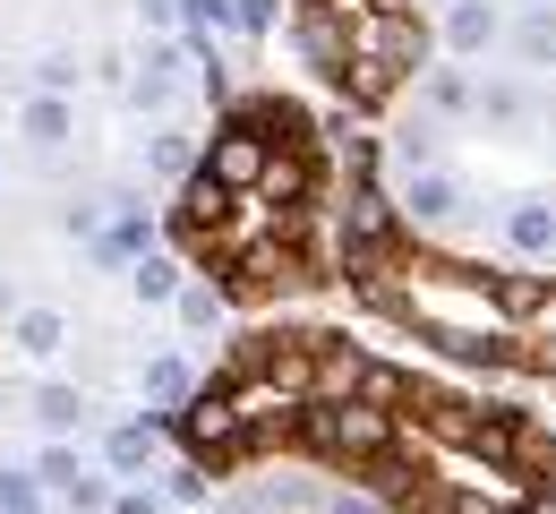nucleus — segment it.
<instances>
[{"label":"nucleus","mask_w":556,"mask_h":514,"mask_svg":"<svg viewBox=\"0 0 556 514\" xmlns=\"http://www.w3.org/2000/svg\"><path fill=\"white\" fill-rule=\"evenodd\" d=\"M351 292L368 300L377 317H394L403 335H419L428 352L463 368H522V343H514V317L496 300V275L463 266V258H428V249H386L377 266L343 275Z\"/></svg>","instance_id":"nucleus-1"},{"label":"nucleus","mask_w":556,"mask_h":514,"mask_svg":"<svg viewBox=\"0 0 556 514\" xmlns=\"http://www.w3.org/2000/svg\"><path fill=\"white\" fill-rule=\"evenodd\" d=\"M428 61V17H419V0H377L368 17H359V35H351V112H377V103H394V86Z\"/></svg>","instance_id":"nucleus-2"},{"label":"nucleus","mask_w":556,"mask_h":514,"mask_svg":"<svg viewBox=\"0 0 556 514\" xmlns=\"http://www.w3.org/2000/svg\"><path fill=\"white\" fill-rule=\"evenodd\" d=\"M300 446L334 472H377L394 446H403V421L377 403V394H351V403H308L300 421Z\"/></svg>","instance_id":"nucleus-3"},{"label":"nucleus","mask_w":556,"mask_h":514,"mask_svg":"<svg viewBox=\"0 0 556 514\" xmlns=\"http://www.w3.org/2000/svg\"><path fill=\"white\" fill-rule=\"evenodd\" d=\"M266 172H275V138L231 103V112H223V129H214L206 180H214V189H231V198H257V189H266Z\"/></svg>","instance_id":"nucleus-4"},{"label":"nucleus","mask_w":556,"mask_h":514,"mask_svg":"<svg viewBox=\"0 0 556 514\" xmlns=\"http://www.w3.org/2000/svg\"><path fill=\"white\" fill-rule=\"evenodd\" d=\"M496 300L514 317L522 368H556V275H496Z\"/></svg>","instance_id":"nucleus-5"},{"label":"nucleus","mask_w":556,"mask_h":514,"mask_svg":"<svg viewBox=\"0 0 556 514\" xmlns=\"http://www.w3.org/2000/svg\"><path fill=\"white\" fill-rule=\"evenodd\" d=\"M454 206H463V189H454L445 172H412V189H403V223H412V231L454 223Z\"/></svg>","instance_id":"nucleus-6"},{"label":"nucleus","mask_w":556,"mask_h":514,"mask_svg":"<svg viewBox=\"0 0 556 514\" xmlns=\"http://www.w3.org/2000/svg\"><path fill=\"white\" fill-rule=\"evenodd\" d=\"M505 240H514L522 258H548V249H556V206H540V198L505 206Z\"/></svg>","instance_id":"nucleus-7"},{"label":"nucleus","mask_w":556,"mask_h":514,"mask_svg":"<svg viewBox=\"0 0 556 514\" xmlns=\"http://www.w3.org/2000/svg\"><path fill=\"white\" fill-rule=\"evenodd\" d=\"M445 43H454V52H488V43H496V9H488V0H454Z\"/></svg>","instance_id":"nucleus-8"},{"label":"nucleus","mask_w":556,"mask_h":514,"mask_svg":"<svg viewBox=\"0 0 556 514\" xmlns=\"http://www.w3.org/2000/svg\"><path fill=\"white\" fill-rule=\"evenodd\" d=\"M26 138H35V147H61V138H70V95H35V103H26Z\"/></svg>","instance_id":"nucleus-9"},{"label":"nucleus","mask_w":556,"mask_h":514,"mask_svg":"<svg viewBox=\"0 0 556 514\" xmlns=\"http://www.w3.org/2000/svg\"><path fill=\"white\" fill-rule=\"evenodd\" d=\"M103 454H112V472H146V463H154V429H146V421H121Z\"/></svg>","instance_id":"nucleus-10"},{"label":"nucleus","mask_w":556,"mask_h":514,"mask_svg":"<svg viewBox=\"0 0 556 514\" xmlns=\"http://www.w3.org/2000/svg\"><path fill=\"white\" fill-rule=\"evenodd\" d=\"M146 163H154V172H172V180H198V154H189L180 129H154V138H146Z\"/></svg>","instance_id":"nucleus-11"},{"label":"nucleus","mask_w":556,"mask_h":514,"mask_svg":"<svg viewBox=\"0 0 556 514\" xmlns=\"http://www.w3.org/2000/svg\"><path fill=\"white\" fill-rule=\"evenodd\" d=\"M61 335H70V326H61V309H26V317H17V352H35V361H43V352H61Z\"/></svg>","instance_id":"nucleus-12"},{"label":"nucleus","mask_w":556,"mask_h":514,"mask_svg":"<svg viewBox=\"0 0 556 514\" xmlns=\"http://www.w3.org/2000/svg\"><path fill=\"white\" fill-rule=\"evenodd\" d=\"M129 284H138V300H180V292H189L172 258H138V266H129Z\"/></svg>","instance_id":"nucleus-13"},{"label":"nucleus","mask_w":556,"mask_h":514,"mask_svg":"<svg viewBox=\"0 0 556 514\" xmlns=\"http://www.w3.org/2000/svg\"><path fill=\"white\" fill-rule=\"evenodd\" d=\"M35 421H43V429H77V421H86V394H77V386H43V394H35Z\"/></svg>","instance_id":"nucleus-14"},{"label":"nucleus","mask_w":556,"mask_h":514,"mask_svg":"<svg viewBox=\"0 0 556 514\" xmlns=\"http://www.w3.org/2000/svg\"><path fill=\"white\" fill-rule=\"evenodd\" d=\"M514 43H522V61H531V70H556V17H548V9H531Z\"/></svg>","instance_id":"nucleus-15"},{"label":"nucleus","mask_w":556,"mask_h":514,"mask_svg":"<svg viewBox=\"0 0 556 514\" xmlns=\"http://www.w3.org/2000/svg\"><path fill=\"white\" fill-rule=\"evenodd\" d=\"M172 70H180V61H172V52H146V70L129 77V95H138L146 112H154V103H172Z\"/></svg>","instance_id":"nucleus-16"},{"label":"nucleus","mask_w":556,"mask_h":514,"mask_svg":"<svg viewBox=\"0 0 556 514\" xmlns=\"http://www.w3.org/2000/svg\"><path fill=\"white\" fill-rule=\"evenodd\" d=\"M172 309H180V326H189V335H206L214 317H223V284H189Z\"/></svg>","instance_id":"nucleus-17"},{"label":"nucleus","mask_w":556,"mask_h":514,"mask_svg":"<svg viewBox=\"0 0 556 514\" xmlns=\"http://www.w3.org/2000/svg\"><path fill=\"white\" fill-rule=\"evenodd\" d=\"M419 514H505V506H496V498H480V489H445V480H437V489L419 498Z\"/></svg>","instance_id":"nucleus-18"},{"label":"nucleus","mask_w":556,"mask_h":514,"mask_svg":"<svg viewBox=\"0 0 556 514\" xmlns=\"http://www.w3.org/2000/svg\"><path fill=\"white\" fill-rule=\"evenodd\" d=\"M180 17H189V35H198V43H214L223 26H240V0H189Z\"/></svg>","instance_id":"nucleus-19"},{"label":"nucleus","mask_w":556,"mask_h":514,"mask_svg":"<svg viewBox=\"0 0 556 514\" xmlns=\"http://www.w3.org/2000/svg\"><path fill=\"white\" fill-rule=\"evenodd\" d=\"M35 480L70 498V489H77V480H86V472H77V454H70V446H43V463H35Z\"/></svg>","instance_id":"nucleus-20"},{"label":"nucleus","mask_w":556,"mask_h":514,"mask_svg":"<svg viewBox=\"0 0 556 514\" xmlns=\"http://www.w3.org/2000/svg\"><path fill=\"white\" fill-rule=\"evenodd\" d=\"M146 394H172V403H189L198 386H189V368H180V361H146Z\"/></svg>","instance_id":"nucleus-21"},{"label":"nucleus","mask_w":556,"mask_h":514,"mask_svg":"<svg viewBox=\"0 0 556 514\" xmlns=\"http://www.w3.org/2000/svg\"><path fill=\"white\" fill-rule=\"evenodd\" d=\"M0 514H43V506H35V480H17V472H0Z\"/></svg>","instance_id":"nucleus-22"},{"label":"nucleus","mask_w":556,"mask_h":514,"mask_svg":"<svg viewBox=\"0 0 556 514\" xmlns=\"http://www.w3.org/2000/svg\"><path fill=\"white\" fill-rule=\"evenodd\" d=\"M70 86H77V61H70V52H52V61H43V95H70Z\"/></svg>","instance_id":"nucleus-23"},{"label":"nucleus","mask_w":556,"mask_h":514,"mask_svg":"<svg viewBox=\"0 0 556 514\" xmlns=\"http://www.w3.org/2000/svg\"><path fill=\"white\" fill-rule=\"evenodd\" d=\"M275 26V0H240V35H266Z\"/></svg>","instance_id":"nucleus-24"},{"label":"nucleus","mask_w":556,"mask_h":514,"mask_svg":"<svg viewBox=\"0 0 556 514\" xmlns=\"http://www.w3.org/2000/svg\"><path fill=\"white\" fill-rule=\"evenodd\" d=\"M112 514H163V498H146V489H121V498H112Z\"/></svg>","instance_id":"nucleus-25"},{"label":"nucleus","mask_w":556,"mask_h":514,"mask_svg":"<svg viewBox=\"0 0 556 514\" xmlns=\"http://www.w3.org/2000/svg\"><path fill=\"white\" fill-rule=\"evenodd\" d=\"M180 9L189 0H138V17H154V26H180Z\"/></svg>","instance_id":"nucleus-26"}]
</instances>
